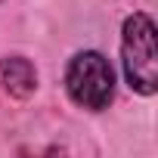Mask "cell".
<instances>
[{
	"instance_id": "obj_1",
	"label": "cell",
	"mask_w": 158,
	"mask_h": 158,
	"mask_svg": "<svg viewBox=\"0 0 158 158\" xmlns=\"http://www.w3.org/2000/svg\"><path fill=\"white\" fill-rule=\"evenodd\" d=\"M121 62L130 90L152 96L158 90V44H155V22L146 13H133L121 31Z\"/></svg>"
},
{
	"instance_id": "obj_3",
	"label": "cell",
	"mask_w": 158,
	"mask_h": 158,
	"mask_svg": "<svg viewBox=\"0 0 158 158\" xmlns=\"http://www.w3.org/2000/svg\"><path fill=\"white\" fill-rule=\"evenodd\" d=\"M0 87H3L10 96L16 99H25L34 93L37 87V71L28 59L22 56H6V59H0Z\"/></svg>"
},
{
	"instance_id": "obj_2",
	"label": "cell",
	"mask_w": 158,
	"mask_h": 158,
	"mask_svg": "<svg viewBox=\"0 0 158 158\" xmlns=\"http://www.w3.org/2000/svg\"><path fill=\"white\" fill-rule=\"evenodd\" d=\"M65 87H68V96L81 109L102 112L115 96V71H112V65L102 53L84 50L68 62Z\"/></svg>"
}]
</instances>
